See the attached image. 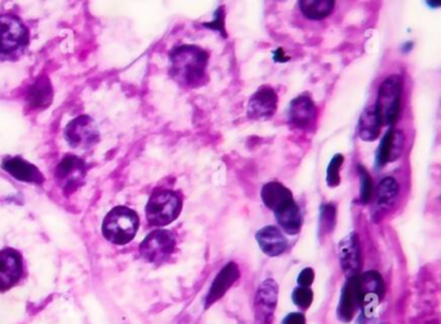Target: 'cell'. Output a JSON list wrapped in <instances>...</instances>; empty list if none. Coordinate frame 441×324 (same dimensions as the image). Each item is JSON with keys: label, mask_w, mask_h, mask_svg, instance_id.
Returning <instances> with one entry per match:
<instances>
[{"label": "cell", "mask_w": 441, "mask_h": 324, "mask_svg": "<svg viewBox=\"0 0 441 324\" xmlns=\"http://www.w3.org/2000/svg\"><path fill=\"white\" fill-rule=\"evenodd\" d=\"M209 56L198 45H180L169 54V74L186 88H198L208 81Z\"/></svg>", "instance_id": "6da1fadb"}, {"label": "cell", "mask_w": 441, "mask_h": 324, "mask_svg": "<svg viewBox=\"0 0 441 324\" xmlns=\"http://www.w3.org/2000/svg\"><path fill=\"white\" fill-rule=\"evenodd\" d=\"M140 227V217L131 208H113L105 217L102 224V234L108 242L124 245L128 244L137 234Z\"/></svg>", "instance_id": "7a4b0ae2"}, {"label": "cell", "mask_w": 441, "mask_h": 324, "mask_svg": "<svg viewBox=\"0 0 441 324\" xmlns=\"http://www.w3.org/2000/svg\"><path fill=\"white\" fill-rule=\"evenodd\" d=\"M401 93L403 79L400 75H391L381 84L374 106L379 126H395L401 111Z\"/></svg>", "instance_id": "3957f363"}, {"label": "cell", "mask_w": 441, "mask_h": 324, "mask_svg": "<svg viewBox=\"0 0 441 324\" xmlns=\"http://www.w3.org/2000/svg\"><path fill=\"white\" fill-rule=\"evenodd\" d=\"M182 211V198L177 191L158 190L146 206V218L151 226L163 227L176 221Z\"/></svg>", "instance_id": "277c9868"}, {"label": "cell", "mask_w": 441, "mask_h": 324, "mask_svg": "<svg viewBox=\"0 0 441 324\" xmlns=\"http://www.w3.org/2000/svg\"><path fill=\"white\" fill-rule=\"evenodd\" d=\"M27 42V29L21 19L15 15H0V58L22 52Z\"/></svg>", "instance_id": "5b68a950"}, {"label": "cell", "mask_w": 441, "mask_h": 324, "mask_svg": "<svg viewBox=\"0 0 441 324\" xmlns=\"http://www.w3.org/2000/svg\"><path fill=\"white\" fill-rule=\"evenodd\" d=\"M176 236L168 230H153L140 245V254L144 261L160 264L176 251Z\"/></svg>", "instance_id": "8992f818"}, {"label": "cell", "mask_w": 441, "mask_h": 324, "mask_svg": "<svg viewBox=\"0 0 441 324\" xmlns=\"http://www.w3.org/2000/svg\"><path fill=\"white\" fill-rule=\"evenodd\" d=\"M279 286L274 280H266L256 293L254 321L256 324L274 323V314L278 305Z\"/></svg>", "instance_id": "52a82bcc"}, {"label": "cell", "mask_w": 441, "mask_h": 324, "mask_svg": "<svg viewBox=\"0 0 441 324\" xmlns=\"http://www.w3.org/2000/svg\"><path fill=\"white\" fill-rule=\"evenodd\" d=\"M385 282L377 271H367L359 275L360 309L364 316H368L370 311L378 307L385 298Z\"/></svg>", "instance_id": "ba28073f"}, {"label": "cell", "mask_w": 441, "mask_h": 324, "mask_svg": "<svg viewBox=\"0 0 441 324\" xmlns=\"http://www.w3.org/2000/svg\"><path fill=\"white\" fill-rule=\"evenodd\" d=\"M65 135L69 144L79 149L92 147L99 140V128L94 120L88 115H81L74 119L66 128Z\"/></svg>", "instance_id": "9c48e42d"}, {"label": "cell", "mask_w": 441, "mask_h": 324, "mask_svg": "<svg viewBox=\"0 0 441 324\" xmlns=\"http://www.w3.org/2000/svg\"><path fill=\"white\" fill-rule=\"evenodd\" d=\"M315 104L308 95H301L290 102L288 108L289 124L298 129H310L315 124Z\"/></svg>", "instance_id": "30bf717a"}, {"label": "cell", "mask_w": 441, "mask_h": 324, "mask_svg": "<svg viewBox=\"0 0 441 324\" xmlns=\"http://www.w3.org/2000/svg\"><path fill=\"white\" fill-rule=\"evenodd\" d=\"M340 261L347 280L358 277L361 270V250L359 236L351 233L344 236L340 243Z\"/></svg>", "instance_id": "8fae6325"}, {"label": "cell", "mask_w": 441, "mask_h": 324, "mask_svg": "<svg viewBox=\"0 0 441 324\" xmlns=\"http://www.w3.org/2000/svg\"><path fill=\"white\" fill-rule=\"evenodd\" d=\"M278 95L269 86H263L256 90L248 102V115L260 120L271 118L278 108Z\"/></svg>", "instance_id": "7c38bea8"}, {"label": "cell", "mask_w": 441, "mask_h": 324, "mask_svg": "<svg viewBox=\"0 0 441 324\" xmlns=\"http://www.w3.org/2000/svg\"><path fill=\"white\" fill-rule=\"evenodd\" d=\"M360 309V295H359V275L349 278L343 286L342 295L340 298V305L337 309L338 319L343 323L351 322L355 313Z\"/></svg>", "instance_id": "4fadbf2b"}, {"label": "cell", "mask_w": 441, "mask_h": 324, "mask_svg": "<svg viewBox=\"0 0 441 324\" xmlns=\"http://www.w3.org/2000/svg\"><path fill=\"white\" fill-rule=\"evenodd\" d=\"M22 274V261L15 250L0 251V291L13 287Z\"/></svg>", "instance_id": "5bb4252c"}, {"label": "cell", "mask_w": 441, "mask_h": 324, "mask_svg": "<svg viewBox=\"0 0 441 324\" xmlns=\"http://www.w3.org/2000/svg\"><path fill=\"white\" fill-rule=\"evenodd\" d=\"M404 147V135L397 129H388L383 136L378 150L376 154V165L382 168L388 163L395 162L403 153Z\"/></svg>", "instance_id": "9a60e30c"}, {"label": "cell", "mask_w": 441, "mask_h": 324, "mask_svg": "<svg viewBox=\"0 0 441 324\" xmlns=\"http://www.w3.org/2000/svg\"><path fill=\"white\" fill-rule=\"evenodd\" d=\"M240 277V270L235 262H228L222 270L218 273L216 280H213L207 298H206V309L213 305L219 298L225 296L226 292L234 284Z\"/></svg>", "instance_id": "2e32d148"}, {"label": "cell", "mask_w": 441, "mask_h": 324, "mask_svg": "<svg viewBox=\"0 0 441 324\" xmlns=\"http://www.w3.org/2000/svg\"><path fill=\"white\" fill-rule=\"evenodd\" d=\"M256 239L261 247L262 252L270 257H276L285 252L288 247V241L276 226H265L257 232Z\"/></svg>", "instance_id": "e0dca14e"}, {"label": "cell", "mask_w": 441, "mask_h": 324, "mask_svg": "<svg viewBox=\"0 0 441 324\" xmlns=\"http://www.w3.org/2000/svg\"><path fill=\"white\" fill-rule=\"evenodd\" d=\"M56 175L65 189H75L85 176V164L79 158L69 155L58 165Z\"/></svg>", "instance_id": "ac0fdd59"}, {"label": "cell", "mask_w": 441, "mask_h": 324, "mask_svg": "<svg viewBox=\"0 0 441 324\" xmlns=\"http://www.w3.org/2000/svg\"><path fill=\"white\" fill-rule=\"evenodd\" d=\"M275 217L279 222L280 227L289 235H296L301 232V227L303 224V218L301 209L294 200L289 202L285 206L276 209Z\"/></svg>", "instance_id": "d6986e66"}, {"label": "cell", "mask_w": 441, "mask_h": 324, "mask_svg": "<svg viewBox=\"0 0 441 324\" xmlns=\"http://www.w3.org/2000/svg\"><path fill=\"white\" fill-rule=\"evenodd\" d=\"M262 202L265 206L270 208L271 211H276L280 207L285 206L289 202L294 200L292 191L281 185L279 182H269L261 190Z\"/></svg>", "instance_id": "ffe728a7"}, {"label": "cell", "mask_w": 441, "mask_h": 324, "mask_svg": "<svg viewBox=\"0 0 441 324\" xmlns=\"http://www.w3.org/2000/svg\"><path fill=\"white\" fill-rule=\"evenodd\" d=\"M3 168L18 180L27 182H42L43 176L33 164L25 162L21 158H8L3 162Z\"/></svg>", "instance_id": "44dd1931"}, {"label": "cell", "mask_w": 441, "mask_h": 324, "mask_svg": "<svg viewBox=\"0 0 441 324\" xmlns=\"http://www.w3.org/2000/svg\"><path fill=\"white\" fill-rule=\"evenodd\" d=\"M397 194H399V184H397V181L394 177H391V176L385 177L383 180L379 182L378 188H377V194H376L377 209L383 211V209L390 208V206L395 202Z\"/></svg>", "instance_id": "7402d4cb"}, {"label": "cell", "mask_w": 441, "mask_h": 324, "mask_svg": "<svg viewBox=\"0 0 441 324\" xmlns=\"http://www.w3.org/2000/svg\"><path fill=\"white\" fill-rule=\"evenodd\" d=\"M379 129L381 126L374 108H367L359 120V137L364 141H374L378 138Z\"/></svg>", "instance_id": "603a6c76"}, {"label": "cell", "mask_w": 441, "mask_h": 324, "mask_svg": "<svg viewBox=\"0 0 441 324\" xmlns=\"http://www.w3.org/2000/svg\"><path fill=\"white\" fill-rule=\"evenodd\" d=\"M334 1H299L301 12L310 19L328 17L334 9Z\"/></svg>", "instance_id": "cb8c5ba5"}, {"label": "cell", "mask_w": 441, "mask_h": 324, "mask_svg": "<svg viewBox=\"0 0 441 324\" xmlns=\"http://www.w3.org/2000/svg\"><path fill=\"white\" fill-rule=\"evenodd\" d=\"M337 208L332 203L323 204L320 208V220H319V229L320 234H331L335 227L337 221Z\"/></svg>", "instance_id": "d4e9b609"}, {"label": "cell", "mask_w": 441, "mask_h": 324, "mask_svg": "<svg viewBox=\"0 0 441 324\" xmlns=\"http://www.w3.org/2000/svg\"><path fill=\"white\" fill-rule=\"evenodd\" d=\"M343 155L341 154H335L333 156V159L329 163L328 165V170H326V184L328 186L331 188H337L341 182V167H342Z\"/></svg>", "instance_id": "484cf974"}, {"label": "cell", "mask_w": 441, "mask_h": 324, "mask_svg": "<svg viewBox=\"0 0 441 324\" xmlns=\"http://www.w3.org/2000/svg\"><path fill=\"white\" fill-rule=\"evenodd\" d=\"M358 170L360 173V202L363 204H367L373 195V181L370 179L368 171L363 165H359Z\"/></svg>", "instance_id": "4316f807"}, {"label": "cell", "mask_w": 441, "mask_h": 324, "mask_svg": "<svg viewBox=\"0 0 441 324\" xmlns=\"http://www.w3.org/2000/svg\"><path fill=\"white\" fill-rule=\"evenodd\" d=\"M292 298H293V302H294L299 309L306 310V309L311 307V304H313L314 293H313L311 289H307V287H298V289L293 291Z\"/></svg>", "instance_id": "83f0119b"}, {"label": "cell", "mask_w": 441, "mask_h": 324, "mask_svg": "<svg viewBox=\"0 0 441 324\" xmlns=\"http://www.w3.org/2000/svg\"><path fill=\"white\" fill-rule=\"evenodd\" d=\"M204 27L212 29V30H217L219 34H222V35L226 38L225 8L221 7V8L217 9L213 21H212L210 24H204Z\"/></svg>", "instance_id": "f1b7e54d"}, {"label": "cell", "mask_w": 441, "mask_h": 324, "mask_svg": "<svg viewBox=\"0 0 441 324\" xmlns=\"http://www.w3.org/2000/svg\"><path fill=\"white\" fill-rule=\"evenodd\" d=\"M314 280H315V273L311 268H306L299 273L298 284H299V287L310 289V286L314 283Z\"/></svg>", "instance_id": "f546056e"}, {"label": "cell", "mask_w": 441, "mask_h": 324, "mask_svg": "<svg viewBox=\"0 0 441 324\" xmlns=\"http://www.w3.org/2000/svg\"><path fill=\"white\" fill-rule=\"evenodd\" d=\"M283 324H306V316L302 313H292L284 318Z\"/></svg>", "instance_id": "4dcf8cb0"}, {"label": "cell", "mask_w": 441, "mask_h": 324, "mask_svg": "<svg viewBox=\"0 0 441 324\" xmlns=\"http://www.w3.org/2000/svg\"><path fill=\"white\" fill-rule=\"evenodd\" d=\"M428 6L433 7V8H438L441 7V0H436V1H428Z\"/></svg>", "instance_id": "1f68e13d"}]
</instances>
